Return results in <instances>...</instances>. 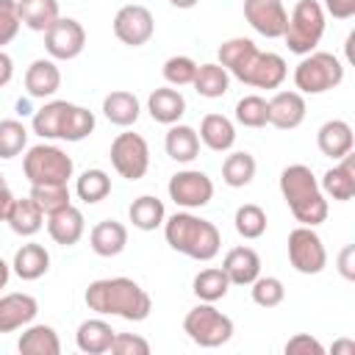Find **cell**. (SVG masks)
<instances>
[{
  "label": "cell",
  "mask_w": 355,
  "mask_h": 355,
  "mask_svg": "<svg viewBox=\"0 0 355 355\" xmlns=\"http://www.w3.org/2000/svg\"><path fill=\"white\" fill-rule=\"evenodd\" d=\"M216 61L227 69L230 78L252 86V89H280L288 67L286 58L269 50H258V44L247 36H233L219 44Z\"/></svg>",
  "instance_id": "cell-1"
},
{
  "label": "cell",
  "mask_w": 355,
  "mask_h": 355,
  "mask_svg": "<svg viewBox=\"0 0 355 355\" xmlns=\"http://www.w3.org/2000/svg\"><path fill=\"white\" fill-rule=\"evenodd\" d=\"M86 308L97 316H119L125 322H144L153 311L150 294L130 277H100L92 280L86 294Z\"/></svg>",
  "instance_id": "cell-2"
},
{
  "label": "cell",
  "mask_w": 355,
  "mask_h": 355,
  "mask_svg": "<svg viewBox=\"0 0 355 355\" xmlns=\"http://www.w3.org/2000/svg\"><path fill=\"white\" fill-rule=\"evenodd\" d=\"M161 227H164L166 244L191 261H214L222 250L219 227L191 211H178L166 216Z\"/></svg>",
  "instance_id": "cell-3"
},
{
  "label": "cell",
  "mask_w": 355,
  "mask_h": 355,
  "mask_svg": "<svg viewBox=\"0 0 355 355\" xmlns=\"http://www.w3.org/2000/svg\"><path fill=\"white\" fill-rule=\"evenodd\" d=\"M280 194L291 211V216L300 222V225H308V227H316L327 219L330 214V205H327V197L322 194L319 189V180L313 175L311 166L305 164H291L280 172Z\"/></svg>",
  "instance_id": "cell-4"
},
{
  "label": "cell",
  "mask_w": 355,
  "mask_h": 355,
  "mask_svg": "<svg viewBox=\"0 0 355 355\" xmlns=\"http://www.w3.org/2000/svg\"><path fill=\"white\" fill-rule=\"evenodd\" d=\"M324 25H327V14L319 0H297L283 31V42L288 53L294 55L313 53L324 36Z\"/></svg>",
  "instance_id": "cell-5"
},
{
  "label": "cell",
  "mask_w": 355,
  "mask_h": 355,
  "mask_svg": "<svg viewBox=\"0 0 355 355\" xmlns=\"http://www.w3.org/2000/svg\"><path fill=\"white\" fill-rule=\"evenodd\" d=\"M344 80V64L327 50H313L294 67V89L300 94H324Z\"/></svg>",
  "instance_id": "cell-6"
},
{
  "label": "cell",
  "mask_w": 355,
  "mask_h": 355,
  "mask_svg": "<svg viewBox=\"0 0 355 355\" xmlns=\"http://www.w3.org/2000/svg\"><path fill=\"white\" fill-rule=\"evenodd\" d=\"M183 333L202 349H216L227 344L236 333V324L214 302H200L183 316Z\"/></svg>",
  "instance_id": "cell-7"
},
{
  "label": "cell",
  "mask_w": 355,
  "mask_h": 355,
  "mask_svg": "<svg viewBox=\"0 0 355 355\" xmlns=\"http://www.w3.org/2000/svg\"><path fill=\"white\" fill-rule=\"evenodd\" d=\"M22 172L28 178L31 186L36 183H69L75 164L67 155V150H61L58 144H33L28 147L25 158H22Z\"/></svg>",
  "instance_id": "cell-8"
},
{
  "label": "cell",
  "mask_w": 355,
  "mask_h": 355,
  "mask_svg": "<svg viewBox=\"0 0 355 355\" xmlns=\"http://www.w3.org/2000/svg\"><path fill=\"white\" fill-rule=\"evenodd\" d=\"M108 158H111V166H114V172L119 178L141 180L147 175V169H150V144H147V139L141 133L125 130V133L114 136Z\"/></svg>",
  "instance_id": "cell-9"
},
{
  "label": "cell",
  "mask_w": 355,
  "mask_h": 355,
  "mask_svg": "<svg viewBox=\"0 0 355 355\" xmlns=\"http://www.w3.org/2000/svg\"><path fill=\"white\" fill-rule=\"evenodd\" d=\"M286 250H288V263L294 266V272L300 275H319L324 272L327 266V250H324V241L322 236L308 227V225H300L288 233V241H286Z\"/></svg>",
  "instance_id": "cell-10"
},
{
  "label": "cell",
  "mask_w": 355,
  "mask_h": 355,
  "mask_svg": "<svg viewBox=\"0 0 355 355\" xmlns=\"http://www.w3.org/2000/svg\"><path fill=\"white\" fill-rule=\"evenodd\" d=\"M169 200L183 208V211H194V208H205L214 197V180L202 172V169H180L169 178Z\"/></svg>",
  "instance_id": "cell-11"
},
{
  "label": "cell",
  "mask_w": 355,
  "mask_h": 355,
  "mask_svg": "<svg viewBox=\"0 0 355 355\" xmlns=\"http://www.w3.org/2000/svg\"><path fill=\"white\" fill-rule=\"evenodd\" d=\"M86 47V31L72 17H58L44 31V50L53 61H72Z\"/></svg>",
  "instance_id": "cell-12"
},
{
  "label": "cell",
  "mask_w": 355,
  "mask_h": 355,
  "mask_svg": "<svg viewBox=\"0 0 355 355\" xmlns=\"http://www.w3.org/2000/svg\"><path fill=\"white\" fill-rule=\"evenodd\" d=\"M155 19L153 11L141 3H128L114 14V36L128 47H141L153 39Z\"/></svg>",
  "instance_id": "cell-13"
},
{
  "label": "cell",
  "mask_w": 355,
  "mask_h": 355,
  "mask_svg": "<svg viewBox=\"0 0 355 355\" xmlns=\"http://www.w3.org/2000/svg\"><path fill=\"white\" fill-rule=\"evenodd\" d=\"M244 19L255 33L266 39H283L288 11L283 0H244Z\"/></svg>",
  "instance_id": "cell-14"
},
{
  "label": "cell",
  "mask_w": 355,
  "mask_h": 355,
  "mask_svg": "<svg viewBox=\"0 0 355 355\" xmlns=\"http://www.w3.org/2000/svg\"><path fill=\"white\" fill-rule=\"evenodd\" d=\"M269 125H275L277 130H294L305 122L308 105H305V94H300L297 89H286V92H275L269 100Z\"/></svg>",
  "instance_id": "cell-15"
},
{
  "label": "cell",
  "mask_w": 355,
  "mask_h": 355,
  "mask_svg": "<svg viewBox=\"0 0 355 355\" xmlns=\"http://www.w3.org/2000/svg\"><path fill=\"white\" fill-rule=\"evenodd\" d=\"M44 225H47L50 239H53L55 244H61V247L78 244V241L83 239V233H86L83 211L75 208L72 202L64 205V208H58V211H53V214H47V216H44Z\"/></svg>",
  "instance_id": "cell-16"
},
{
  "label": "cell",
  "mask_w": 355,
  "mask_h": 355,
  "mask_svg": "<svg viewBox=\"0 0 355 355\" xmlns=\"http://www.w3.org/2000/svg\"><path fill=\"white\" fill-rule=\"evenodd\" d=\"M39 313V302L36 297L25 294V291H11L0 297V333H14L22 330L25 324H31Z\"/></svg>",
  "instance_id": "cell-17"
},
{
  "label": "cell",
  "mask_w": 355,
  "mask_h": 355,
  "mask_svg": "<svg viewBox=\"0 0 355 355\" xmlns=\"http://www.w3.org/2000/svg\"><path fill=\"white\" fill-rule=\"evenodd\" d=\"M319 189L324 197H333L338 202H349L355 197V155L347 153L344 158H338V164H333L322 175Z\"/></svg>",
  "instance_id": "cell-18"
},
{
  "label": "cell",
  "mask_w": 355,
  "mask_h": 355,
  "mask_svg": "<svg viewBox=\"0 0 355 355\" xmlns=\"http://www.w3.org/2000/svg\"><path fill=\"white\" fill-rule=\"evenodd\" d=\"M75 103H67V100H50L44 103L42 108L33 111L31 116V130L39 136V139H64V130H67V119H69V111H72Z\"/></svg>",
  "instance_id": "cell-19"
},
{
  "label": "cell",
  "mask_w": 355,
  "mask_h": 355,
  "mask_svg": "<svg viewBox=\"0 0 355 355\" xmlns=\"http://www.w3.org/2000/svg\"><path fill=\"white\" fill-rule=\"evenodd\" d=\"M61 89V69L53 58H36L25 69V92L36 100H50Z\"/></svg>",
  "instance_id": "cell-20"
},
{
  "label": "cell",
  "mask_w": 355,
  "mask_h": 355,
  "mask_svg": "<svg viewBox=\"0 0 355 355\" xmlns=\"http://www.w3.org/2000/svg\"><path fill=\"white\" fill-rule=\"evenodd\" d=\"M222 272L227 275L230 286H250L261 275V255L252 247H233L222 258Z\"/></svg>",
  "instance_id": "cell-21"
},
{
  "label": "cell",
  "mask_w": 355,
  "mask_h": 355,
  "mask_svg": "<svg viewBox=\"0 0 355 355\" xmlns=\"http://www.w3.org/2000/svg\"><path fill=\"white\" fill-rule=\"evenodd\" d=\"M316 147L322 155L338 161L347 153H352L355 147V136H352V125L344 119H327L319 130H316Z\"/></svg>",
  "instance_id": "cell-22"
},
{
  "label": "cell",
  "mask_w": 355,
  "mask_h": 355,
  "mask_svg": "<svg viewBox=\"0 0 355 355\" xmlns=\"http://www.w3.org/2000/svg\"><path fill=\"white\" fill-rule=\"evenodd\" d=\"M89 247L100 258H116L128 247V227L116 219H103L89 230Z\"/></svg>",
  "instance_id": "cell-23"
},
{
  "label": "cell",
  "mask_w": 355,
  "mask_h": 355,
  "mask_svg": "<svg viewBox=\"0 0 355 355\" xmlns=\"http://www.w3.org/2000/svg\"><path fill=\"white\" fill-rule=\"evenodd\" d=\"M147 111H150V116L158 125H166L169 128V125H175V122L183 119V114H186V97L175 86H161V89L150 92Z\"/></svg>",
  "instance_id": "cell-24"
},
{
  "label": "cell",
  "mask_w": 355,
  "mask_h": 355,
  "mask_svg": "<svg viewBox=\"0 0 355 355\" xmlns=\"http://www.w3.org/2000/svg\"><path fill=\"white\" fill-rule=\"evenodd\" d=\"M116 330L105 322V319H83L75 330V347L86 355H105L111 349V341H114Z\"/></svg>",
  "instance_id": "cell-25"
},
{
  "label": "cell",
  "mask_w": 355,
  "mask_h": 355,
  "mask_svg": "<svg viewBox=\"0 0 355 355\" xmlns=\"http://www.w3.org/2000/svg\"><path fill=\"white\" fill-rule=\"evenodd\" d=\"M139 114H141V103H139V97H136L133 92H128V89H116V92H111V94L103 97V116H105L111 125H116V128H130V125H136Z\"/></svg>",
  "instance_id": "cell-26"
},
{
  "label": "cell",
  "mask_w": 355,
  "mask_h": 355,
  "mask_svg": "<svg viewBox=\"0 0 355 355\" xmlns=\"http://www.w3.org/2000/svg\"><path fill=\"white\" fill-rule=\"evenodd\" d=\"M164 150L172 161L178 164H191L197 155H200V136L191 125H183V122H175L169 125L166 136H164Z\"/></svg>",
  "instance_id": "cell-27"
},
{
  "label": "cell",
  "mask_w": 355,
  "mask_h": 355,
  "mask_svg": "<svg viewBox=\"0 0 355 355\" xmlns=\"http://www.w3.org/2000/svg\"><path fill=\"white\" fill-rule=\"evenodd\" d=\"M50 269V252L36 244V241H28L22 244L17 252H14V261H11V272L19 277V280H39L44 277Z\"/></svg>",
  "instance_id": "cell-28"
},
{
  "label": "cell",
  "mask_w": 355,
  "mask_h": 355,
  "mask_svg": "<svg viewBox=\"0 0 355 355\" xmlns=\"http://www.w3.org/2000/svg\"><path fill=\"white\" fill-rule=\"evenodd\" d=\"M17 349L22 355H61V338H58L55 327L31 322V324L22 327Z\"/></svg>",
  "instance_id": "cell-29"
},
{
  "label": "cell",
  "mask_w": 355,
  "mask_h": 355,
  "mask_svg": "<svg viewBox=\"0 0 355 355\" xmlns=\"http://www.w3.org/2000/svg\"><path fill=\"white\" fill-rule=\"evenodd\" d=\"M200 144L214 153H227L236 144V125L225 114H205L200 122Z\"/></svg>",
  "instance_id": "cell-30"
},
{
  "label": "cell",
  "mask_w": 355,
  "mask_h": 355,
  "mask_svg": "<svg viewBox=\"0 0 355 355\" xmlns=\"http://www.w3.org/2000/svg\"><path fill=\"white\" fill-rule=\"evenodd\" d=\"M194 92L205 100H216V97H225L227 89H230V75L227 69L219 64V61H208V64H197V72H194V80H191Z\"/></svg>",
  "instance_id": "cell-31"
},
{
  "label": "cell",
  "mask_w": 355,
  "mask_h": 355,
  "mask_svg": "<svg viewBox=\"0 0 355 355\" xmlns=\"http://www.w3.org/2000/svg\"><path fill=\"white\" fill-rule=\"evenodd\" d=\"M6 222H8V227H11L17 236L31 239V236H36V233L44 227V214H42V208H39L31 197H22V200H14V205H11L8 216H6Z\"/></svg>",
  "instance_id": "cell-32"
},
{
  "label": "cell",
  "mask_w": 355,
  "mask_h": 355,
  "mask_svg": "<svg viewBox=\"0 0 355 355\" xmlns=\"http://www.w3.org/2000/svg\"><path fill=\"white\" fill-rule=\"evenodd\" d=\"M17 8H19L22 25L36 33H44L61 17L58 0H17Z\"/></svg>",
  "instance_id": "cell-33"
},
{
  "label": "cell",
  "mask_w": 355,
  "mask_h": 355,
  "mask_svg": "<svg viewBox=\"0 0 355 355\" xmlns=\"http://www.w3.org/2000/svg\"><path fill=\"white\" fill-rule=\"evenodd\" d=\"M128 219H130V225H133L136 230L150 233V230H155V227L164 225V219H166V208H164V202H161L158 197H153V194H141V197H136V200L130 202V208H128Z\"/></svg>",
  "instance_id": "cell-34"
},
{
  "label": "cell",
  "mask_w": 355,
  "mask_h": 355,
  "mask_svg": "<svg viewBox=\"0 0 355 355\" xmlns=\"http://www.w3.org/2000/svg\"><path fill=\"white\" fill-rule=\"evenodd\" d=\"M191 291L200 302H219L227 297L230 291V280L227 275L222 272V266H208V269H200L191 280Z\"/></svg>",
  "instance_id": "cell-35"
},
{
  "label": "cell",
  "mask_w": 355,
  "mask_h": 355,
  "mask_svg": "<svg viewBox=\"0 0 355 355\" xmlns=\"http://www.w3.org/2000/svg\"><path fill=\"white\" fill-rule=\"evenodd\" d=\"M255 172H258V164H255V158H252L247 150H236V153H230V155L222 161V180H225V186H230V189H244V186H250L252 178H255Z\"/></svg>",
  "instance_id": "cell-36"
},
{
  "label": "cell",
  "mask_w": 355,
  "mask_h": 355,
  "mask_svg": "<svg viewBox=\"0 0 355 355\" xmlns=\"http://www.w3.org/2000/svg\"><path fill=\"white\" fill-rule=\"evenodd\" d=\"M75 194H78V200H83L86 205L103 202V200L111 194V178H108V172H105V169H97V166L80 172L78 180H75Z\"/></svg>",
  "instance_id": "cell-37"
},
{
  "label": "cell",
  "mask_w": 355,
  "mask_h": 355,
  "mask_svg": "<svg viewBox=\"0 0 355 355\" xmlns=\"http://www.w3.org/2000/svg\"><path fill=\"white\" fill-rule=\"evenodd\" d=\"M233 227L241 239L252 241V239H261L266 233V211L255 202H244L236 208L233 214Z\"/></svg>",
  "instance_id": "cell-38"
},
{
  "label": "cell",
  "mask_w": 355,
  "mask_h": 355,
  "mask_svg": "<svg viewBox=\"0 0 355 355\" xmlns=\"http://www.w3.org/2000/svg\"><path fill=\"white\" fill-rule=\"evenodd\" d=\"M28 197L42 208L44 216L72 202V194H69V186L67 183H36V186H31V194Z\"/></svg>",
  "instance_id": "cell-39"
},
{
  "label": "cell",
  "mask_w": 355,
  "mask_h": 355,
  "mask_svg": "<svg viewBox=\"0 0 355 355\" xmlns=\"http://www.w3.org/2000/svg\"><path fill=\"white\" fill-rule=\"evenodd\" d=\"M236 122L244 128H266L269 125V105L261 94H244L236 103Z\"/></svg>",
  "instance_id": "cell-40"
},
{
  "label": "cell",
  "mask_w": 355,
  "mask_h": 355,
  "mask_svg": "<svg viewBox=\"0 0 355 355\" xmlns=\"http://www.w3.org/2000/svg\"><path fill=\"white\" fill-rule=\"evenodd\" d=\"M250 286H252L250 288V297H252V302L258 308H277L286 300V286L275 275H258Z\"/></svg>",
  "instance_id": "cell-41"
},
{
  "label": "cell",
  "mask_w": 355,
  "mask_h": 355,
  "mask_svg": "<svg viewBox=\"0 0 355 355\" xmlns=\"http://www.w3.org/2000/svg\"><path fill=\"white\" fill-rule=\"evenodd\" d=\"M28 147V128L19 119H0V158H17Z\"/></svg>",
  "instance_id": "cell-42"
},
{
  "label": "cell",
  "mask_w": 355,
  "mask_h": 355,
  "mask_svg": "<svg viewBox=\"0 0 355 355\" xmlns=\"http://www.w3.org/2000/svg\"><path fill=\"white\" fill-rule=\"evenodd\" d=\"M194 72H197V61L191 55H169L161 67V75L166 80V86H191L194 80Z\"/></svg>",
  "instance_id": "cell-43"
},
{
  "label": "cell",
  "mask_w": 355,
  "mask_h": 355,
  "mask_svg": "<svg viewBox=\"0 0 355 355\" xmlns=\"http://www.w3.org/2000/svg\"><path fill=\"white\" fill-rule=\"evenodd\" d=\"M94 114L83 105H72L69 111V119H67V130H64V139L61 141H83L94 133Z\"/></svg>",
  "instance_id": "cell-44"
},
{
  "label": "cell",
  "mask_w": 355,
  "mask_h": 355,
  "mask_svg": "<svg viewBox=\"0 0 355 355\" xmlns=\"http://www.w3.org/2000/svg\"><path fill=\"white\" fill-rule=\"evenodd\" d=\"M19 28H22V19H19L17 0H0V50L17 39Z\"/></svg>",
  "instance_id": "cell-45"
},
{
  "label": "cell",
  "mask_w": 355,
  "mask_h": 355,
  "mask_svg": "<svg viewBox=\"0 0 355 355\" xmlns=\"http://www.w3.org/2000/svg\"><path fill=\"white\" fill-rule=\"evenodd\" d=\"M108 352H114V355H150V341L136 336V333H116Z\"/></svg>",
  "instance_id": "cell-46"
},
{
  "label": "cell",
  "mask_w": 355,
  "mask_h": 355,
  "mask_svg": "<svg viewBox=\"0 0 355 355\" xmlns=\"http://www.w3.org/2000/svg\"><path fill=\"white\" fill-rule=\"evenodd\" d=\"M286 355H324V347L319 338H313L311 333H297L286 341Z\"/></svg>",
  "instance_id": "cell-47"
},
{
  "label": "cell",
  "mask_w": 355,
  "mask_h": 355,
  "mask_svg": "<svg viewBox=\"0 0 355 355\" xmlns=\"http://www.w3.org/2000/svg\"><path fill=\"white\" fill-rule=\"evenodd\" d=\"M322 8L333 19H352L355 17V0H324Z\"/></svg>",
  "instance_id": "cell-48"
},
{
  "label": "cell",
  "mask_w": 355,
  "mask_h": 355,
  "mask_svg": "<svg viewBox=\"0 0 355 355\" xmlns=\"http://www.w3.org/2000/svg\"><path fill=\"white\" fill-rule=\"evenodd\" d=\"M336 263H338V275H341L344 280H355V244L341 247Z\"/></svg>",
  "instance_id": "cell-49"
},
{
  "label": "cell",
  "mask_w": 355,
  "mask_h": 355,
  "mask_svg": "<svg viewBox=\"0 0 355 355\" xmlns=\"http://www.w3.org/2000/svg\"><path fill=\"white\" fill-rule=\"evenodd\" d=\"M14 191L8 189V183H6V178H3V172H0V222H6V216H8V211H11V205H14Z\"/></svg>",
  "instance_id": "cell-50"
},
{
  "label": "cell",
  "mask_w": 355,
  "mask_h": 355,
  "mask_svg": "<svg viewBox=\"0 0 355 355\" xmlns=\"http://www.w3.org/2000/svg\"><path fill=\"white\" fill-rule=\"evenodd\" d=\"M11 78H14V61H11V55L6 50H0V89L8 86Z\"/></svg>",
  "instance_id": "cell-51"
},
{
  "label": "cell",
  "mask_w": 355,
  "mask_h": 355,
  "mask_svg": "<svg viewBox=\"0 0 355 355\" xmlns=\"http://www.w3.org/2000/svg\"><path fill=\"white\" fill-rule=\"evenodd\" d=\"M333 355H355V341L352 338H338L333 344Z\"/></svg>",
  "instance_id": "cell-52"
},
{
  "label": "cell",
  "mask_w": 355,
  "mask_h": 355,
  "mask_svg": "<svg viewBox=\"0 0 355 355\" xmlns=\"http://www.w3.org/2000/svg\"><path fill=\"white\" fill-rule=\"evenodd\" d=\"M8 280H11V263H6V261L0 258V291L8 286Z\"/></svg>",
  "instance_id": "cell-53"
},
{
  "label": "cell",
  "mask_w": 355,
  "mask_h": 355,
  "mask_svg": "<svg viewBox=\"0 0 355 355\" xmlns=\"http://www.w3.org/2000/svg\"><path fill=\"white\" fill-rule=\"evenodd\" d=\"M200 0H169V6H175V8H183V11H189V8H194Z\"/></svg>",
  "instance_id": "cell-54"
}]
</instances>
